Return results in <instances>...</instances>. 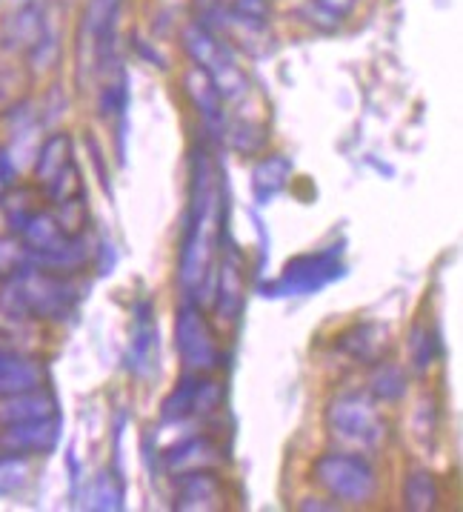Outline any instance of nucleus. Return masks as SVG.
Here are the masks:
<instances>
[{
	"mask_svg": "<svg viewBox=\"0 0 463 512\" xmlns=\"http://www.w3.org/2000/svg\"><path fill=\"white\" fill-rule=\"evenodd\" d=\"M223 235V178L212 155L198 146L189 158V204L178 249V287L186 301L201 307L212 304Z\"/></svg>",
	"mask_w": 463,
	"mask_h": 512,
	"instance_id": "nucleus-1",
	"label": "nucleus"
},
{
	"mask_svg": "<svg viewBox=\"0 0 463 512\" xmlns=\"http://www.w3.org/2000/svg\"><path fill=\"white\" fill-rule=\"evenodd\" d=\"M83 287L75 275L23 267L0 284V312L9 321H63L81 304Z\"/></svg>",
	"mask_w": 463,
	"mask_h": 512,
	"instance_id": "nucleus-2",
	"label": "nucleus"
},
{
	"mask_svg": "<svg viewBox=\"0 0 463 512\" xmlns=\"http://www.w3.org/2000/svg\"><path fill=\"white\" fill-rule=\"evenodd\" d=\"M343 275H346L343 246H323L318 252L295 255L292 261H286L278 278L258 284V295L269 298V301L309 298V295H318L329 284L341 281Z\"/></svg>",
	"mask_w": 463,
	"mask_h": 512,
	"instance_id": "nucleus-3",
	"label": "nucleus"
},
{
	"mask_svg": "<svg viewBox=\"0 0 463 512\" xmlns=\"http://www.w3.org/2000/svg\"><path fill=\"white\" fill-rule=\"evenodd\" d=\"M181 46L189 61L209 75L215 89L221 92L223 103L243 101L249 95V81L243 69L235 63V55L226 49V43L201 21H189L181 29Z\"/></svg>",
	"mask_w": 463,
	"mask_h": 512,
	"instance_id": "nucleus-4",
	"label": "nucleus"
},
{
	"mask_svg": "<svg viewBox=\"0 0 463 512\" xmlns=\"http://www.w3.org/2000/svg\"><path fill=\"white\" fill-rule=\"evenodd\" d=\"M312 481L323 492H329L335 501L352 504V507L369 504L378 495V487H381L378 470L372 467L369 458H363L361 452L343 450L318 455L312 461Z\"/></svg>",
	"mask_w": 463,
	"mask_h": 512,
	"instance_id": "nucleus-5",
	"label": "nucleus"
},
{
	"mask_svg": "<svg viewBox=\"0 0 463 512\" xmlns=\"http://www.w3.org/2000/svg\"><path fill=\"white\" fill-rule=\"evenodd\" d=\"M323 424L335 441L343 447H352L355 452H372L386 441V421L375 407V398L363 392H343L335 395L326 412Z\"/></svg>",
	"mask_w": 463,
	"mask_h": 512,
	"instance_id": "nucleus-6",
	"label": "nucleus"
},
{
	"mask_svg": "<svg viewBox=\"0 0 463 512\" xmlns=\"http://www.w3.org/2000/svg\"><path fill=\"white\" fill-rule=\"evenodd\" d=\"M175 347L186 372L212 375L221 367V347L206 312L195 301H183L175 312Z\"/></svg>",
	"mask_w": 463,
	"mask_h": 512,
	"instance_id": "nucleus-7",
	"label": "nucleus"
},
{
	"mask_svg": "<svg viewBox=\"0 0 463 512\" xmlns=\"http://www.w3.org/2000/svg\"><path fill=\"white\" fill-rule=\"evenodd\" d=\"M221 398L223 384L212 381L209 375H201V372H183L178 387L163 398L161 424L175 427L189 418H206V415L221 410Z\"/></svg>",
	"mask_w": 463,
	"mask_h": 512,
	"instance_id": "nucleus-8",
	"label": "nucleus"
},
{
	"mask_svg": "<svg viewBox=\"0 0 463 512\" xmlns=\"http://www.w3.org/2000/svg\"><path fill=\"white\" fill-rule=\"evenodd\" d=\"M246 304V272H243V255L229 235H223L218 272H215V292L212 304L215 318L221 327H235Z\"/></svg>",
	"mask_w": 463,
	"mask_h": 512,
	"instance_id": "nucleus-9",
	"label": "nucleus"
},
{
	"mask_svg": "<svg viewBox=\"0 0 463 512\" xmlns=\"http://www.w3.org/2000/svg\"><path fill=\"white\" fill-rule=\"evenodd\" d=\"M126 369L135 378H152L158 369V321H155V301L152 298H138L132 304Z\"/></svg>",
	"mask_w": 463,
	"mask_h": 512,
	"instance_id": "nucleus-10",
	"label": "nucleus"
},
{
	"mask_svg": "<svg viewBox=\"0 0 463 512\" xmlns=\"http://www.w3.org/2000/svg\"><path fill=\"white\" fill-rule=\"evenodd\" d=\"M61 432V415L41 418V421H26V424H12V427H0V452L21 455V458L49 455V452L58 450Z\"/></svg>",
	"mask_w": 463,
	"mask_h": 512,
	"instance_id": "nucleus-11",
	"label": "nucleus"
},
{
	"mask_svg": "<svg viewBox=\"0 0 463 512\" xmlns=\"http://www.w3.org/2000/svg\"><path fill=\"white\" fill-rule=\"evenodd\" d=\"M123 0H89L81 18V41L95 58H112L118 41V15ZM81 43V46H83Z\"/></svg>",
	"mask_w": 463,
	"mask_h": 512,
	"instance_id": "nucleus-12",
	"label": "nucleus"
},
{
	"mask_svg": "<svg viewBox=\"0 0 463 512\" xmlns=\"http://www.w3.org/2000/svg\"><path fill=\"white\" fill-rule=\"evenodd\" d=\"M172 507L181 512H209L223 507V484L212 470L175 475Z\"/></svg>",
	"mask_w": 463,
	"mask_h": 512,
	"instance_id": "nucleus-13",
	"label": "nucleus"
},
{
	"mask_svg": "<svg viewBox=\"0 0 463 512\" xmlns=\"http://www.w3.org/2000/svg\"><path fill=\"white\" fill-rule=\"evenodd\" d=\"M49 381V372L41 358L21 352L18 347L0 349V398L35 390Z\"/></svg>",
	"mask_w": 463,
	"mask_h": 512,
	"instance_id": "nucleus-14",
	"label": "nucleus"
},
{
	"mask_svg": "<svg viewBox=\"0 0 463 512\" xmlns=\"http://www.w3.org/2000/svg\"><path fill=\"white\" fill-rule=\"evenodd\" d=\"M181 86L183 92H186V98H189V103L198 109L203 126L209 132H215L218 138H223V132H226V103H223L221 92L215 89V83L209 81V75L192 63L183 72Z\"/></svg>",
	"mask_w": 463,
	"mask_h": 512,
	"instance_id": "nucleus-15",
	"label": "nucleus"
},
{
	"mask_svg": "<svg viewBox=\"0 0 463 512\" xmlns=\"http://www.w3.org/2000/svg\"><path fill=\"white\" fill-rule=\"evenodd\" d=\"M52 415H61V401H58V395L49 390L46 384L35 387V390L0 398V427L26 424V421H41V418H52Z\"/></svg>",
	"mask_w": 463,
	"mask_h": 512,
	"instance_id": "nucleus-16",
	"label": "nucleus"
},
{
	"mask_svg": "<svg viewBox=\"0 0 463 512\" xmlns=\"http://www.w3.org/2000/svg\"><path fill=\"white\" fill-rule=\"evenodd\" d=\"M163 464L172 475H181V472H195V470H212L221 464V447L212 441V435L206 432H195V435H186L178 444H172L166 455H163Z\"/></svg>",
	"mask_w": 463,
	"mask_h": 512,
	"instance_id": "nucleus-17",
	"label": "nucleus"
},
{
	"mask_svg": "<svg viewBox=\"0 0 463 512\" xmlns=\"http://www.w3.org/2000/svg\"><path fill=\"white\" fill-rule=\"evenodd\" d=\"M46 9L41 0H29L21 9L9 12L0 26V46L9 52H26L32 43L38 41L41 29L46 26Z\"/></svg>",
	"mask_w": 463,
	"mask_h": 512,
	"instance_id": "nucleus-18",
	"label": "nucleus"
},
{
	"mask_svg": "<svg viewBox=\"0 0 463 512\" xmlns=\"http://www.w3.org/2000/svg\"><path fill=\"white\" fill-rule=\"evenodd\" d=\"M292 178V161L286 155H266L252 169V198L255 206H269Z\"/></svg>",
	"mask_w": 463,
	"mask_h": 512,
	"instance_id": "nucleus-19",
	"label": "nucleus"
},
{
	"mask_svg": "<svg viewBox=\"0 0 463 512\" xmlns=\"http://www.w3.org/2000/svg\"><path fill=\"white\" fill-rule=\"evenodd\" d=\"M338 349L343 355H349L352 361L375 364L386 349V329L378 327V324H355L338 338Z\"/></svg>",
	"mask_w": 463,
	"mask_h": 512,
	"instance_id": "nucleus-20",
	"label": "nucleus"
},
{
	"mask_svg": "<svg viewBox=\"0 0 463 512\" xmlns=\"http://www.w3.org/2000/svg\"><path fill=\"white\" fill-rule=\"evenodd\" d=\"M75 161V146H72V138L66 132H52L46 141L41 144V149L35 152V181L38 184H49L61 169Z\"/></svg>",
	"mask_w": 463,
	"mask_h": 512,
	"instance_id": "nucleus-21",
	"label": "nucleus"
},
{
	"mask_svg": "<svg viewBox=\"0 0 463 512\" xmlns=\"http://www.w3.org/2000/svg\"><path fill=\"white\" fill-rule=\"evenodd\" d=\"M441 501V490L435 475L426 470H412L403 481V507L412 512L435 510Z\"/></svg>",
	"mask_w": 463,
	"mask_h": 512,
	"instance_id": "nucleus-22",
	"label": "nucleus"
},
{
	"mask_svg": "<svg viewBox=\"0 0 463 512\" xmlns=\"http://www.w3.org/2000/svg\"><path fill=\"white\" fill-rule=\"evenodd\" d=\"M369 395L375 401H401L406 395V372L398 364H389V361H375V369L369 375Z\"/></svg>",
	"mask_w": 463,
	"mask_h": 512,
	"instance_id": "nucleus-23",
	"label": "nucleus"
},
{
	"mask_svg": "<svg viewBox=\"0 0 463 512\" xmlns=\"http://www.w3.org/2000/svg\"><path fill=\"white\" fill-rule=\"evenodd\" d=\"M123 495H126L123 478L112 472H101L89 492V510H123Z\"/></svg>",
	"mask_w": 463,
	"mask_h": 512,
	"instance_id": "nucleus-24",
	"label": "nucleus"
},
{
	"mask_svg": "<svg viewBox=\"0 0 463 512\" xmlns=\"http://www.w3.org/2000/svg\"><path fill=\"white\" fill-rule=\"evenodd\" d=\"M32 478V464L21 455H6L0 452V498H9L21 492Z\"/></svg>",
	"mask_w": 463,
	"mask_h": 512,
	"instance_id": "nucleus-25",
	"label": "nucleus"
},
{
	"mask_svg": "<svg viewBox=\"0 0 463 512\" xmlns=\"http://www.w3.org/2000/svg\"><path fill=\"white\" fill-rule=\"evenodd\" d=\"M435 355H438V338L426 324H415L409 332V361H412L415 372H426L432 367Z\"/></svg>",
	"mask_w": 463,
	"mask_h": 512,
	"instance_id": "nucleus-26",
	"label": "nucleus"
},
{
	"mask_svg": "<svg viewBox=\"0 0 463 512\" xmlns=\"http://www.w3.org/2000/svg\"><path fill=\"white\" fill-rule=\"evenodd\" d=\"M98 109H101V118H123L129 112V78H126V72L118 75V81L103 86Z\"/></svg>",
	"mask_w": 463,
	"mask_h": 512,
	"instance_id": "nucleus-27",
	"label": "nucleus"
},
{
	"mask_svg": "<svg viewBox=\"0 0 463 512\" xmlns=\"http://www.w3.org/2000/svg\"><path fill=\"white\" fill-rule=\"evenodd\" d=\"M223 138H229V144L235 146L238 152H246V155H255L261 152L263 144H266V132L258 123H238V126H226Z\"/></svg>",
	"mask_w": 463,
	"mask_h": 512,
	"instance_id": "nucleus-28",
	"label": "nucleus"
},
{
	"mask_svg": "<svg viewBox=\"0 0 463 512\" xmlns=\"http://www.w3.org/2000/svg\"><path fill=\"white\" fill-rule=\"evenodd\" d=\"M23 267H29V252L21 244V238L0 235V278H9Z\"/></svg>",
	"mask_w": 463,
	"mask_h": 512,
	"instance_id": "nucleus-29",
	"label": "nucleus"
},
{
	"mask_svg": "<svg viewBox=\"0 0 463 512\" xmlns=\"http://www.w3.org/2000/svg\"><path fill=\"white\" fill-rule=\"evenodd\" d=\"M21 166H18V155L12 152V146H0V198L18 184Z\"/></svg>",
	"mask_w": 463,
	"mask_h": 512,
	"instance_id": "nucleus-30",
	"label": "nucleus"
},
{
	"mask_svg": "<svg viewBox=\"0 0 463 512\" xmlns=\"http://www.w3.org/2000/svg\"><path fill=\"white\" fill-rule=\"evenodd\" d=\"M235 9H238V18L249 26H263L269 15L266 0H235Z\"/></svg>",
	"mask_w": 463,
	"mask_h": 512,
	"instance_id": "nucleus-31",
	"label": "nucleus"
},
{
	"mask_svg": "<svg viewBox=\"0 0 463 512\" xmlns=\"http://www.w3.org/2000/svg\"><path fill=\"white\" fill-rule=\"evenodd\" d=\"M318 3H321L323 9H326L332 18H341V15H346V12L352 9V3H355V0H318Z\"/></svg>",
	"mask_w": 463,
	"mask_h": 512,
	"instance_id": "nucleus-32",
	"label": "nucleus"
},
{
	"mask_svg": "<svg viewBox=\"0 0 463 512\" xmlns=\"http://www.w3.org/2000/svg\"><path fill=\"white\" fill-rule=\"evenodd\" d=\"M301 510H338V504L335 501H329V504H323V498H306V501H301Z\"/></svg>",
	"mask_w": 463,
	"mask_h": 512,
	"instance_id": "nucleus-33",
	"label": "nucleus"
},
{
	"mask_svg": "<svg viewBox=\"0 0 463 512\" xmlns=\"http://www.w3.org/2000/svg\"><path fill=\"white\" fill-rule=\"evenodd\" d=\"M23 3H29V0H0V12H3V15H9V12L21 9Z\"/></svg>",
	"mask_w": 463,
	"mask_h": 512,
	"instance_id": "nucleus-34",
	"label": "nucleus"
}]
</instances>
